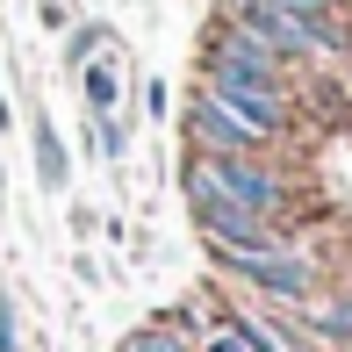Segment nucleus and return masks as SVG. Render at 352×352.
I'll use <instances>...</instances> for the list:
<instances>
[{
    "label": "nucleus",
    "mask_w": 352,
    "mask_h": 352,
    "mask_svg": "<svg viewBox=\"0 0 352 352\" xmlns=\"http://www.w3.org/2000/svg\"><path fill=\"white\" fill-rule=\"evenodd\" d=\"M180 180L187 187H209V195L237 201V209H252V216H266V223L287 209V180H280L274 166H259L252 151H195Z\"/></svg>",
    "instance_id": "obj_1"
},
{
    "label": "nucleus",
    "mask_w": 352,
    "mask_h": 352,
    "mask_svg": "<svg viewBox=\"0 0 352 352\" xmlns=\"http://www.w3.org/2000/svg\"><path fill=\"white\" fill-rule=\"evenodd\" d=\"M209 252H216V266H223V274L252 280L259 295L309 302V287H316V266L302 259V252H287V245H209Z\"/></svg>",
    "instance_id": "obj_2"
},
{
    "label": "nucleus",
    "mask_w": 352,
    "mask_h": 352,
    "mask_svg": "<svg viewBox=\"0 0 352 352\" xmlns=\"http://www.w3.org/2000/svg\"><path fill=\"white\" fill-rule=\"evenodd\" d=\"M187 209H195V223H201V237H209V245H280V230H274L266 216L237 209V201L209 195V187H187Z\"/></svg>",
    "instance_id": "obj_3"
},
{
    "label": "nucleus",
    "mask_w": 352,
    "mask_h": 352,
    "mask_svg": "<svg viewBox=\"0 0 352 352\" xmlns=\"http://www.w3.org/2000/svg\"><path fill=\"white\" fill-rule=\"evenodd\" d=\"M187 144L195 151H259V130H245L223 101H209L195 87V101H187Z\"/></svg>",
    "instance_id": "obj_4"
},
{
    "label": "nucleus",
    "mask_w": 352,
    "mask_h": 352,
    "mask_svg": "<svg viewBox=\"0 0 352 352\" xmlns=\"http://www.w3.org/2000/svg\"><path fill=\"white\" fill-rule=\"evenodd\" d=\"M79 87H87V116H116L122 108V72H116V58H94V65H79Z\"/></svg>",
    "instance_id": "obj_5"
},
{
    "label": "nucleus",
    "mask_w": 352,
    "mask_h": 352,
    "mask_svg": "<svg viewBox=\"0 0 352 352\" xmlns=\"http://www.w3.org/2000/svg\"><path fill=\"white\" fill-rule=\"evenodd\" d=\"M65 173H72V158H65V144H58V130H51V122L36 116V180L51 187V195H58V187H65Z\"/></svg>",
    "instance_id": "obj_6"
},
{
    "label": "nucleus",
    "mask_w": 352,
    "mask_h": 352,
    "mask_svg": "<svg viewBox=\"0 0 352 352\" xmlns=\"http://www.w3.org/2000/svg\"><path fill=\"white\" fill-rule=\"evenodd\" d=\"M122 352H195V338H187L173 316H158V324H144V331H130L122 338Z\"/></svg>",
    "instance_id": "obj_7"
},
{
    "label": "nucleus",
    "mask_w": 352,
    "mask_h": 352,
    "mask_svg": "<svg viewBox=\"0 0 352 352\" xmlns=\"http://www.w3.org/2000/svg\"><path fill=\"white\" fill-rule=\"evenodd\" d=\"M108 43H116V36H108L101 22H87V29H72V43H65V65H72V72H79V65H94V58H101Z\"/></svg>",
    "instance_id": "obj_8"
},
{
    "label": "nucleus",
    "mask_w": 352,
    "mask_h": 352,
    "mask_svg": "<svg viewBox=\"0 0 352 352\" xmlns=\"http://www.w3.org/2000/svg\"><path fill=\"white\" fill-rule=\"evenodd\" d=\"M0 352H22V324H14V302L0 295Z\"/></svg>",
    "instance_id": "obj_9"
},
{
    "label": "nucleus",
    "mask_w": 352,
    "mask_h": 352,
    "mask_svg": "<svg viewBox=\"0 0 352 352\" xmlns=\"http://www.w3.org/2000/svg\"><path fill=\"white\" fill-rule=\"evenodd\" d=\"M280 8H302V14H338V0H280Z\"/></svg>",
    "instance_id": "obj_10"
},
{
    "label": "nucleus",
    "mask_w": 352,
    "mask_h": 352,
    "mask_svg": "<svg viewBox=\"0 0 352 352\" xmlns=\"http://www.w3.org/2000/svg\"><path fill=\"white\" fill-rule=\"evenodd\" d=\"M8 122H14V108H8V94H0V130H8Z\"/></svg>",
    "instance_id": "obj_11"
}]
</instances>
